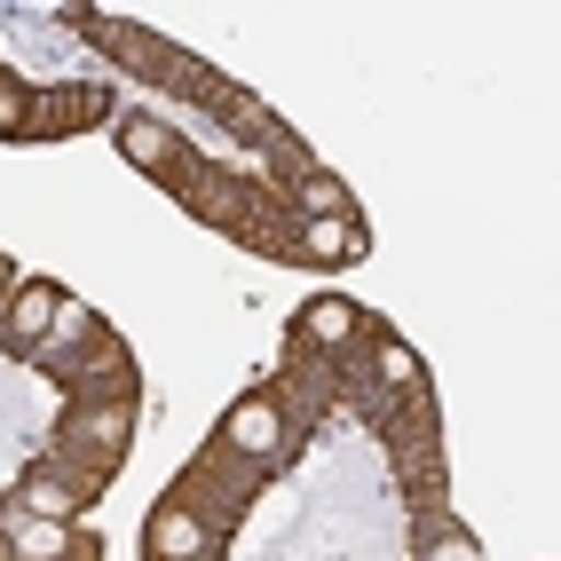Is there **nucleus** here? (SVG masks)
Instances as JSON below:
<instances>
[{
	"mask_svg": "<svg viewBox=\"0 0 561 561\" xmlns=\"http://www.w3.org/2000/svg\"><path fill=\"white\" fill-rule=\"evenodd\" d=\"M0 553L9 561H71V553H103L80 522H41V514H16L0 506Z\"/></svg>",
	"mask_w": 561,
	"mask_h": 561,
	"instance_id": "9",
	"label": "nucleus"
},
{
	"mask_svg": "<svg viewBox=\"0 0 561 561\" xmlns=\"http://www.w3.org/2000/svg\"><path fill=\"white\" fill-rule=\"evenodd\" d=\"M9 506H16V514H41V522H80V514H88V499L71 491V474H56L48 459H32V467L16 474Z\"/></svg>",
	"mask_w": 561,
	"mask_h": 561,
	"instance_id": "13",
	"label": "nucleus"
},
{
	"mask_svg": "<svg viewBox=\"0 0 561 561\" xmlns=\"http://www.w3.org/2000/svg\"><path fill=\"white\" fill-rule=\"evenodd\" d=\"M214 443H221L230 459H245L253 474H285V467H293V451H301V420L285 411V396L253 388V396H238L230 411H221Z\"/></svg>",
	"mask_w": 561,
	"mask_h": 561,
	"instance_id": "3",
	"label": "nucleus"
},
{
	"mask_svg": "<svg viewBox=\"0 0 561 561\" xmlns=\"http://www.w3.org/2000/svg\"><path fill=\"white\" fill-rule=\"evenodd\" d=\"M71 561H103V553H71Z\"/></svg>",
	"mask_w": 561,
	"mask_h": 561,
	"instance_id": "18",
	"label": "nucleus"
},
{
	"mask_svg": "<svg viewBox=\"0 0 561 561\" xmlns=\"http://www.w3.org/2000/svg\"><path fill=\"white\" fill-rule=\"evenodd\" d=\"M411 553H420V561H482V546L459 530L451 514H420V522H411Z\"/></svg>",
	"mask_w": 561,
	"mask_h": 561,
	"instance_id": "15",
	"label": "nucleus"
},
{
	"mask_svg": "<svg viewBox=\"0 0 561 561\" xmlns=\"http://www.w3.org/2000/svg\"><path fill=\"white\" fill-rule=\"evenodd\" d=\"M56 309H64V285H56V277H16V293H9V309H0V341L32 356V348L48 341V324H56Z\"/></svg>",
	"mask_w": 561,
	"mask_h": 561,
	"instance_id": "12",
	"label": "nucleus"
},
{
	"mask_svg": "<svg viewBox=\"0 0 561 561\" xmlns=\"http://www.w3.org/2000/svg\"><path fill=\"white\" fill-rule=\"evenodd\" d=\"M111 119H119V95H111L103 80L48 88V95H32L24 135H16V142H64V135H80V127H111Z\"/></svg>",
	"mask_w": 561,
	"mask_h": 561,
	"instance_id": "7",
	"label": "nucleus"
},
{
	"mask_svg": "<svg viewBox=\"0 0 561 561\" xmlns=\"http://www.w3.org/2000/svg\"><path fill=\"white\" fill-rule=\"evenodd\" d=\"M261 482H270V474H253L245 459H230V451H221V443H206V451L174 474V491H167V499H174V506H191V514L206 522V530H214L221 546H230L238 514L261 499Z\"/></svg>",
	"mask_w": 561,
	"mask_h": 561,
	"instance_id": "2",
	"label": "nucleus"
},
{
	"mask_svg": "<svg viewBox=\"0 0 561 561\" xmlns=\"http://www.w3.org/2000/svg\"><path fill=\"white\" fill-rule=\"evenodd\" d=\"M142 561H221V538L206 530L191 506L159 499V506H151V522H142Z\"/></svg>",
	"mask_w": 561,
	"mask_h": 561,
	"instance_id": "11",
	"label": "nucleus"
},
{
	"mask_svg": "<svg viewBox=\"0 0 561 561\" xmlns=\"http://www.w3.org/2000/svg\"><path fill=\"white\" fill-rule=\"evenodd\" d=\"M371 253V230L356 214H324V221H293V253L301 270H356V261Z\"/></svg>",
	"mask_w": 561,
	"mask_h": 561,
	"instance_id": "10",
	"label": "nucleus"
},
{
	"mask_svg": "<svg viewBox=\"0 0 561 561\" xmlns=\"http://www.w3.org/2000/svg\"><path fill=\"white\" fill-rule=\"evenodd\" d=\"M174 198L191 206V221H206V230H221V238H238V221L253 214V198H261V182L245 174V167H191L174 182Z\"/></svg>",
	"mask_w": 561,
	"mask_h": 561,
	"instance_id": "6",
	"label": "nucleus"
},
{
	"mask_svg": "<svg viewBox=\"0 0 561 561\" xmlns=\"http://www.w3.org/2000/svg\"><path fill=\"white\" fill-rule=\"evenodd\" d=\"M111 142H119V159H127V167H142L151 182H167V191L198 167L191 135H182L174 119H151V111H119V119H111Z\"/></svg>",
	"mask_w": 561,
	"mask_h": 561,
	"instance_id": "5",
	"label": "nucleus"
},
{
	"mask_svg": "<svg viewBox=\"0 0 561 561\" xmlns=\"http://www.w3.org/2000/svg\"><path fill=\"white\" fill-rule=\"evenodd\" d=\"M24 111H32V88L16 80V71H0V142L24 135Z\"/></svg>",
	"mask_w": 561,
	"mask_h": 561,
	"instance_id": "16",
	"label": "nucleus"
},
{
	"mask_svg": "<svg viewBox=\"0 0 561 561\" xmlns=\"http://www.w3.org/2000/svg\"><path fill=\"white\" fill-rule=\"evenodd\" d=\"M364 301H348V293H317V301L293 309V348H317V356H348L364 341Z\"/></svg>",
	"mask_w": 561,
	"mask_h": 561,
	"instance_id": "8",
	"label": "nucleus"
},
{
	"mask_svg": "<svg viewBox=\"0 0 561 561\" xmlns=\"http://www.w3.org/2000/svg\"><path fill=\"white\" fill-rule=\"evenodd\" d=\"M95 332H103V317H95L88 301H71V293H64V309H56V324H48V341L32 348V356H41V364H64V356H80Z\"/></svg>",
	"mask_w": 561,
	"mask_h": 561,
	"instance_id": "14",
	"label": "nucleus"
},
{
	"mask_svg": "<svg viewBox=\"0 0 561 561\" xmlns=\"http://www.w3.org/2000/svg\"><path fill=\"white\" fill-rule=\"evenodd\" d=\"M48 371L71 388V403H135V348H127L111 324L95 332L80 356H64V364H48Z\"/></svg>",
	"mask_w": 561,
	"mask_h": 561,
	"instance_id": "4",
	"label": "nucleus"
},
{
	"mask_svg": "<svg viewBox=\"0 0 561 561\" xmlns=\"http://www.w3.org/2000/svg\"><path fill=\"white\" fill-rule=\"evenodd\" d=\"M135 451V403H64V420H56V443H48V467L71 474V491H80L88 506L111 491V474L127 467Z\"/></svg>",
	"mask_w": 561,
	"mask_h": 561,
	"instance_id": "1",
	"label": "nucleus"
},
{
	"mask_svg": "<svg viewBox=\"0 0 561 561\" xmlns=\"http://www.w3.org/2000/svg\"><path fill=\"white\" fill-rule=\"evenodd\" d=\"M9 293H16V261H9V245H0V309H9Z\"/></svg>",
	"mask_w": 561,
	"mask_h": 561,
	"instance_id": "17",
	"label": "nucleus"
}]
</instances>
